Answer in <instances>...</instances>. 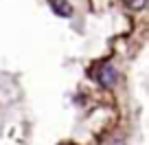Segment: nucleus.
I'll return each instance as SVG.
<instances>
[{
    "instance_id": "3",
    "label": "nucleus",
    "mask_w": 149,
    "mask_h": 145,
    "mask_svg": "<svg viewBox=\"0 0 149 145\" xmlns=\"http://www.w3.org/2000/svg\"><path fill=\"white\" fill-rule=\"evenodd\" d=\"M121 2L132 11H140V9H145V5H147V0H121Z\"/></svg>"
},
{
    "instance_id": "1",
    "label": "nucleus",
    "mask_w": 149,
    "mask_h": 145,
    "mask_svg": "<svg viewBox=\"0 0 149 145\" xmlns=\"http://www.w3.org/2000/svg\"><path fill=\"white\" fill-rule=\"evenodd\" d=\"M97 77H99V84H101L103 88H112V86L116 84V79H118V70L112 64H107L97 73Z\"/></svg>"
},
{
    "instance_id": "2",
    "label": "nucleus",
    "mask_w": 149,
    "mask_h": 145,
    "mask_svg": "<svg viewBox=\"0 0 149 145\" xmlns=\"http://www.w3.org/2000/svg\"><path fill=\"white\" fill-rule=\"evenodd\" d=\"M51 9L57 15H61V18H70L72 15V5L68 0H51Z\"/></svg>"
}]
</instances>
